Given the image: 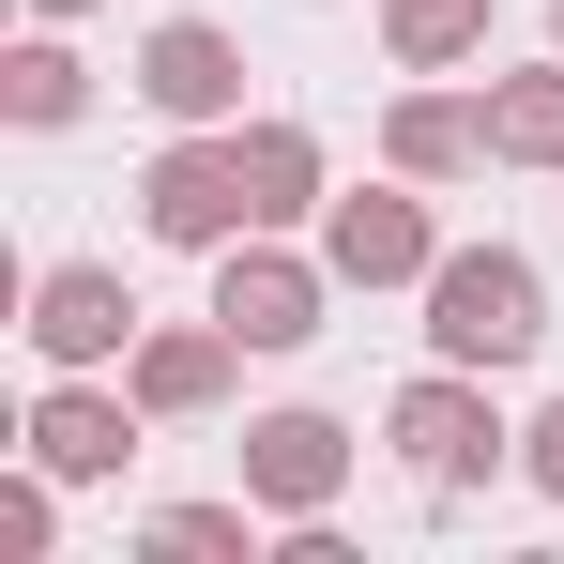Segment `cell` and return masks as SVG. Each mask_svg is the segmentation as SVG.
<instances>
[{
	"label": "cell",
	"instance_id": "cell-4",
	"mask_svg": "<svg viewBox=\"0 0 564 564\" xmlns=\"http://www.w3.org/2000/svg\"><path fill=\"white\" fill-rule=\"evenodd\" d=\"M321 290H336V260H290L275 229L214 245V321H229L245 351H305V336H321Z\"/></svg>",
	"mask_w": 564,
	"mask_h": 564
},
{
	"label": "cell",
	"instance_id": "cell-19",
	"mask_svg": "<svg viewBox=\"0 0 564 564\" xmlns=\"http://www.w3.org/2000/svg\"><path fill=\"white\" fill-rule=\"evenodd\" d=\"M31 15H93V0H31Z\"/></svg>",
	"mask_w": 564,
	"mask_h": 564
},
{
	"label": "cell",
	"instance_id": "cell-20",
	"mask_svg": "<svg viewBox=\"0 0 564 564\" xmlns=\"http://www.w3.org/2000/svg\"><path fill=\"white\" fill-rule=\"evenodd\" d=\"M550 31H564V0H550Z\"/></svg>",
	"mask_w": 564,
	"mask_h": 564
},
{
	"label": "cell",
	"instance_id": "cell-17",
	"mask_svg": "<svg viewBox=\"0 0 564 564\" xmlns=\"http://www.w3.org/2000/svg\"><path fill=\"white\" fill-rule=\"evenodd\" d=\"M46 488H62L46 458H31L15 488H0V564H46V534H62V503H46Z\"/></svg>",
	"mask_w": 564,
	"mask_h": 564
},
{
	"label": "cell",
	"instance_id": "cell-7",
	"mask_svg": "<svg viewBox=\"0 0 564 564\" xmlns=\"http://www.w3.org/2000/svg\"><path fill=\"white\" fill-rule=\"evenodd\" d=\"M31 351L46 367H122L138 351V290L107 275V260H46L31 275Z\"/></svg>",
	"mask_w": 564,
	"mask_h": 564
},
{
	"label": "cell",
	"instance_id": "cell-12",
	"mask_svg": "<svg viewBox=\"0 0 564 564\" xmlns=\"http://www.w3.org/2000/svg\"><path fill=\"white\" fill-rule=\"evenodd\" d=\"M488 153H503V169H564V62L488 77Z\"/></svg>",
	"mask_w": 564,
	"mask_h": 564
},
{
	"label": "cell",
	"instance_id": "cell-6",
	"mask_svg": "<svg viewBox=\"0 0 564 564\" xmlns=\"http://www.w3.org/2000/svg\"><path fill=\"white\" fill-rule=\"evenodd\" d=\"M138 107L153 122H245V46L214 15H153L138 31Z\"/></svg>",
	"mask_w": 564,
	"mask_h": 564
},
{
	"label": "cell",
	"instance_id": "cell-9",
	"mask_svg": "<svg viewBox=\"0 0 564 564\" xmlns=\"http://www.w3.org/2000/svg\"><path fill=\"white\" fill-rule=\"evenodd\" d=\"M31 458L62 473V488H107V473L138 458V381H122V397H93V367H62V397L31 412Z\"/></svg>",
	"mask_w": 564,
	"mask_h": 564
},
{
	"label": "cell",
	"instance_id": "cell-18",
	"mask_svg": "<svg viewBox=\"0 0 564 564\" xmlns=\"http://www.w3.org/2000/svg\"><path fill=\"white\" fill-rule=\"evenodd\" d=\"M519 473H534V488H550V503H564V397H550V412H534V427H519Z\"/></svg>",
	"mask_w": 564,
	"mask_h": 564
},
{
	"label": "cell",
	"instance_id": "cell-1",
	"mask_svg": "<svg viewBox=\"0 0 564 564\" xmlns=\"http://www.w3.org/2000/svg\"><path fill=\"white\" fill-rule=\"evenodd\" d=\"M427 351L443 367H534L550 351V275L519 245H443L427 260Z\"/></svg>",
	"mask_w": 564,
	"mask_h": 564
},
{
	"label": "cell",
	"instance_id": "cell-13",
	"mask_svg": "<svg viewBox=\"0 0 564 564\" xmlns=\"http://www.w3.org/2000/svg\"><path fill=\"white\" fill-rule=\"evenodd\" d=\"M245 138V184H260V229H290V214H321V138L305 122H229Z\"/></svg>",
	"mask_w": 564,
	"mask_h": 564
},
{
	"label": "cell",
	"instance_id": "cell-15",
	"mask_svg": "<svg viewBox=\"0 0 564 564\" xmlns=\"http://www.w3.org/2000/svg\"><path fill=\"white\" fill-rule=\"evenodd\" d=\"M0 107H15L31 138H46V122H77V107H93V77H77V46H15V62H0Z\"/></svg>",
	"mask_w": 564,
	"mask_h": 564
},
{
	"label": "cell",
	"instance_id": "cell-11",
	"mask_svg": "<svg viewBox=\"0 0 564 564\" xmlns=\"http://www.w3.org/2000/svg\"><path fill=\"white\" fill-rule=\"evenodd\" d=\"M473 153H488V93H397L381 107V169H412V184H458Z\"/></svg>",
	"mask_w": 564,
	"mask_h": 564
},
{
	"label": "cell",
	"instance_id": "cell-10",
	"mask_svg": "<svg viewBox=\"0 0 564 564\" xmlns=\"http://www.w3.org/2000/svg\"><path fill=\"white\" fill-rule=\"evenodd\" d=\"M229 367H245V336H229V321H169V336H138V351H122L138 412H169V427H184V412H214V397H229Z\"/></svg>",
	"mask_w": 564,
	"mask_h": 564
},
{
	"label": "cell",
	"instance_id": "cell-2",
	"mask_svg": "<svg viewBox=\"0 0 564 564\" xmlns=\"http://www.w3.org/2000/svg\"><path fill=\"white\" fill-rule=\"evenodd\" d=\"M138 229H153V245H198V260H214V245H245V229H260L245 138H229V122H184V138L138 169Z\"/></svg>",
	"mask_w": 564,
	"mask_h": 564
},
{
	"label": "cell",
	"instance_id": "cell-3",
	"mask_svg": "<svg viewBox=\"0 0 564 564\" xmlns=\"http://www.w3.org/2000/svg\"><path fill=\"white\" fill-rule=\"evenodd\" d=\"M381 443H397V473H427V488H473V473L503 458V412H488V367H427L381 397Z\"/></svg>",
	"mask_w": 564,
	"mask_h": 564
},
{
	"label": "cell",
	"instance_id": "cell-16",
	"mask_svg": "<svg viewBox=\"0 0 564 564\" xmlns=\"http://www.w3.org/2000/svg\"><path fill=\"white\" fill-rule=\"evenodd\" d=\"M153 550H169V564H245L260 534H245V503H169V519H153Z\"/></svg>",
	"mask_w": 564,
	"mask_h": 564
},
{
	"label": "cell",
	"instance_id": "cell-8",
	"mask_svg": "<svg viewBox=\"0 0 564 564\" xmlns=\"http://www.w3.org/2000/svg\"><path fill=\"white\" fill-rule=\"evenodd\" d=\"M336 488H351V427H336V412H260V427H245V503L321 519Z\"/></svg>",
	"mask_w": 564,
	"mask_h": 564
},
{
	"label": "cell",
	"instance_id": "cell-14",
	"mask_svg": "<svg viewBox=\"0 0 564 564\" xmlns=\"http://www.w3.org/2000/svg\"><path fill=\"white\" fill-rule=\"evenodd\" d=\"M381 46H397L412 77H443V62L488 46V0H381Z\"/></svg>",
	"mask_w": 564,
	"mask_h": 564
},
{
	"label": "cell",
	"instance_id": "cell-5",
	"mask_svg": "<svg viewBox=\"0 0 564 564\" xmlns=\"http://www.w3.org/2000/svg\"><path fill=\"white\" fill-rule=\"evenodd\" d=\"M321 260H336V290H427V198H412V169L397 184H351V198H321Z\"/></svg>",
	"mask_w": 564,
	"mask_h": 564
}]
</instances>
